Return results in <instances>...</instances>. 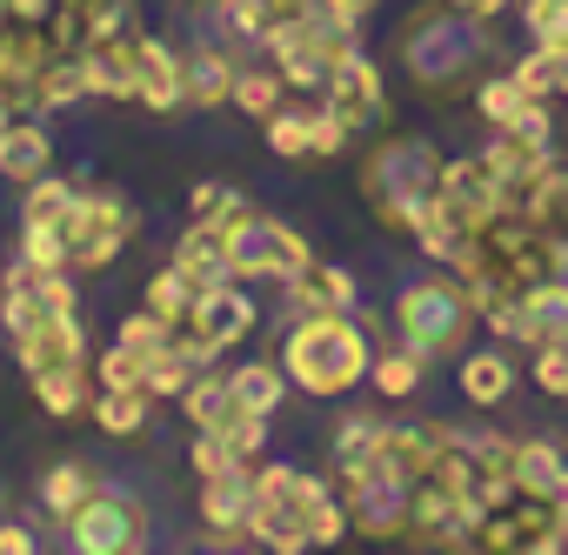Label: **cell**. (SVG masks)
I'll list each match as a JSON object with an SVG mask.
<instances>
[{
	"instance_id": "obj_1",
	"label": "cell",
	"mask_w": 568,
	"mask_h": 555,
	"mask_svg": "<svg viewBox=\"0 0 568 555\" xmlns=\"http://www.w3.org/2000/svg\"><path fill=\"white\" fill-rule=\"evenodd\" d=\"M281 369L308 395H348L368 375V342L348 315H302V329H288Z\"/></svg>"
},
{
	"instance_id": "obj_2",
	"label": "cell",
	"mask_w": 568,
	"mask_h": 555,
	"mask_svg": "<svg viewBox=\"0 0 568 555\" xmlns=\"http://www.w3.org/2000/svg\"><path fill=\"white\" fill-rule=\"evenodd\" d=\"M435 181H442V161L422 148V141H395L382 161H368V201L382 208V221L388 228H415V208L435 194Z\"/></svg>"
},
{
	"instance_id": "obj_3",
	"label": "cell",
	"mask_w": 568,
	"mask_h": 555,
	"mask_svg": "<svg viewBox=\"0 0 568 555\" xmlns=\"http://www.w3.org/2000/svg\"><path fill=\"white\" fill-rule=\"evenodd\" d=\"M61 234H68V268H108L121 254V241L134 234V214H128L121 194L74 188V208L61 214Z\"/></svg>"
},
{
	"instance_id": "obj_4",
	"label": "cell",
	"mask_w": 568,
	"mask_h": 555,
	"mask_svg": "<svg viewBox=\"0 0 568 555\" xmlns=\"http://www.w3.org/2000/svg\"><path fill=\"white\" fill-rule=\"evenodd\" d=\"M395 322H402V342H408L422 362H435V355H448V349L462 342V329H468V289H455V282H422V289L402 295Z\"/></svg>"
},
{
	"instance_id": "obj_5",
	"label": "cell",
	"mask_w": 568,
	"mask_h": 555,
	"mask_svg": "<svg viewBox=\"0 0 568 555\" xmlns=\"http://www.w3.org/2000/svg\"><path fill=\"white\" fill-rule=\"evenodd\" d=\"M308 241L295 228H281V221H261V214H241L227 228V268L234 274H274V282H295V274L308 268Z\"/></svg>"
},
{
	"instance_id": "obj_6",
	"label": "cell",
	"mask_w": 568,
	"mask_h": 555,
	"mask_svg": "<svg viewBox=\"0 0 568 555\" xmlns=\"http://www.w3.org/2000/svg\"><path fill=\"white\" fill-rule=\"evenodd\" d=\"M0 302H8V335H14V342L34 335V329L54 322V315H74L68 274H61V268H34V261H21L8 282H0Z\"/></svg>"
},
{
	"instance_id": "obj_7",
	"label": "cell",
	"mask_w": 568,
	"mask_h": 555,
	"mask_svg": "<svg viewBox=\"0 0 568 555\" xmlns=\"http://www.w3.org/2000/svg\"><path fill=\"white\" fill-rule=\"evenodd\" d=\"M68 522H74V548L81 555H128V548H141V508L128 495H88Z\"/></svg>"
},
{
	"instance_id": "obj_8",
	"label": "cell",
	"mask_w": 568,
	"mask_h": 555,
	"mask_svg": "<svg viewBox=\"0 0 568 555\" xmlns=\"http://www.w3.org/2000/svg\"><path fill=\"white\" fill-rule=\"evenodd\" d=\"M435 201H442L462 228H475V234H481V221H495V214L508 208V201H501V181H495L488 161H442Z\"/></svg>"
},
{
	"instance_id": "obj_9",
	"label": "cell",
	"mask_w": 568,
	"mask_h": 555,
	"mask_svg": "<svg viewBox=\"0 0 568 555\" xmlns=\"http://www.w3.org/2000/svg\"><path fill=\"white\" fill-rule=\"evenodd\" d=\"M187 335H201L214 355H227L247 329H254V302L234 289V282H214V289H201L194 295V309H187V322H181Z\"/></svg>"
},
{
	"instance_id": "obj_10",
	"label": "cell",
	"mask_w": 568,
	"mask_h": 555,
	"mask_svg": "<svg viewBox=\"0 0 568 555\" xmlns=\"http://www.w3.org/2000/svg\"><path fill=\"white\" fill-rule=\"evenodd\" d=\"M328 108L348 121V128H375L382 114H388V94H382V74H375V61H362V54H342L335 68H328Z\"/></svg>"
},
{
	"instance_id": "obj_11",
	"label": "cell",
	"mask_w": 568,
	"mask_h": 555,
	"mask_svg": "<svg viewBox=\"0 0 568 555\" xmlns=\"http://www.w3.org/2000/svg\"><path fill=\"white\" fill-rule=\"evenodd\" d=\"M54 54L61 48H54L48 21H8V28H0V88H8V94H34V81L48 74Z\"/></svg>"
},
{
	"instance_id": "obj_12",
	"label": "cell",
	"mask_w": 568,
	"mask_h": 555,
	"mask_svg": "<svg viewBox=\"0 0 568 555\" xmlns=\"http://www.w3.org/2000/svg\"><path fill=\"white\" fill-rule=\"evenodd\" d=\"M481 161L495 168V181H501V201H508V208H521V201L535 194V181L555 168V161H548V148H535V141H521V134H508V128H495V148H488Z\"/></svg>"
},
{
	"instance_id": "obj_13",
	"label": "cell",
	"mask_w": 568,
	"mask_h": 555,
	"mask_svg": "<svg viewBox=\"0 0 568 555\" xmlns=\"http://www.w3.org/2000/svg\"><path fill=\"white\" fill-rule=\"evenodd\" d=\"M134 101H148V108H161V114L187 101L181 61H174L161 41H148V34H134Z\"/></svg>"
},
{
	"instance_id": "obj_14",
	"label": "cell",
	"mask_w": 568,
	"mask_h": 555,
	"mask_svg": "<svg viewBox=\"0 0 568 555\" xmlns=\"http://www.w3.org/2000/svg\"><path fill=\"white\" fill-rule=\"evenodd\" d=\"M335 468H342V482H362V475H395V468H388V422L355 415V422L335 435Z\"/></svg>"
},
{
	"instance_id": "obj_15",
	"label": "cell",
	"mask_w": 568,
	"mask_h": 555,
	"mask_svg": "<svg viewBox=\"0 0 568 555\" xmlns=\"http://www.w3.org/2000/svg\"><path fill=\"white\" fill-rule=\"evenodd\" d=\"M14 349H21V369H28V375L81 369V322H74V315H54V322H41L34 335H21Z\"/></svg>"
},
{
	"instance_id": "obj_16",
	"label": "cell",
	"mask_w": 568,
	"mask_h": 555,
	"mask_svg": "<svg viewBox=\"0 0 568 555\" xmlns=\"http://www.w3.org/2000/svg\"><path fill=\"white\" fill-rule=\"evenodd\" d=\"M247 508H254V468L234 462L221 475H201V515L214 528H247Z\"/></svg>"
},
{
	"instance_id": "obj_17",
	"label": "cell",
	"mask_w": 568,
	"mask_h": 555,
	"mask_svg": "<svg viewBox=\"0 0 568 555\" xmlns=\"http://www.w3.org/2000/svg\"><path fill=\"white\" fill-rule=\"evenodd\" d=\"M0 174L8 181H41V174H54V141L34 128V121H8L0 128Z\"/></svg>"
},
{
	"instance_id": "obj_18",
	"label": "cell",
	"mask_w": 568,
	"mask_h": 555,
	"mask_svg": "<svg viewBox=\"0 0 568 555\" xmlns=\"http://www.w3.org/2000/svg\"><path fill=\"white\" fill-rule=\"evenodd\" d=\"M174 261L194 274V289H214V282H227V228L221 221H194L187 234H181V248H174Z\"/></svg>"
},
{
	"instance_id": "obj_19",
	"label": "cell",
	"mask_w": 568,
	"mask_h": 555,
	"mask_svg": "<svg viewBox=\"0 0 568 555\" xmlns=\"http://www.w3.org/2000/svg\"><path fill=\"white\" fill-rule=\"evenodd\" d=\"M288 289H295V309H302V315H348V309H355V282H348L342 268H315V261H308Z\"/></svg>"
},
{
	"instance_id": "obj_20",
	"label": "cell",
	"mask_w": 568,
	"mask_h": 555,
	"mask_svg": "<svg viewBox=\"0 0 568 555\" xmlns=\"http://www.w3.org/2000/svg\"><path fill=\"white\" fill-rule=\"evenodd\" d=\"M254 495L308 522V508H315V502H322L328 488H322L315 475H302V468H281V462H267V468H254Z\"/></svg>"
},
{
	"instance_id": "obj_21",
	"label": "cell",
	"mask_w": 568,
	"mask_h": 555,
	"mask_svg": "<svg viewBox=\"0 0 568 555\" xmlns=\"http://www.w3.org/2000/svg\"><path fill=\"white\" fill-rule=\"evenodd\" d=\"M448 435H455V428H388V468H395L402 482H422V475L435 468V455H442Z\"/></svg>"
},
{
	"instance_id": "obj_22",
	"label": "cell",
	"mask_w": 568,
	"mask_h": 555,
	"mask_svg": "<svg viewBox=\"0 0 568 555\" xmlns=\"http://www.w3.org/2000/svg\"><path fill=\"white\" fill-rule=\"evenodd\" d=\"M81 94H94V74H88V54H54L48 61V74L34 81V108H68V101H81Z\"/></svg>"
},
{
	"instance_id": "obj_23",
	"label": "cell",
	"mask_w": 568,
	"mask_h": 555,
	"mask_svg": "<svg viewBox=\"0 0 568 555\" xmlns=\"http://www.w3.org/2000/svg\"><path fill=\"white\" fill-rule=\"evenodd\" d=\"M181 402H187V422H194V428H227V422L241 415L227 375H194V382L181 389Z\"/></svg>"
},
{
	"instance_id": "obj_24",
	"label": "cell",
	"mask_w": 568,
	"mask_h": 555,
	"mask_svg": "<svg viewBox=\"0 0 568 555\" xmlns=\"http://www.w3.org/2000/svg\"><path fill=\"white\" fill-rule=\"evenodd\" d=\"M508 482H521V488H535V495L568 502V468H561V455H555L548 442H515V475H508Z\"/></svg>"
},
{
	"instance_id": "obj_25",
	"label": "cell",
	"mask_w": 568,
	"mask_h": 555,
	"mask_svg": "<svg viewBox=\"0 0 568 555\" xmlns=\"http://www.w3.org/2000/svg\"><path fill=\"white\" fill-rule=\"evenodd\" d=\"M521 214L541 228V234H555V241H568V168L555 161L541 181H535V194L521 201Z\"/></svg>"
},
{
	"instance_id": "obj_26",
	"label": "cell",
	"mask_w": 568,
	"mask_h": 555,
	"mask_svg": "<svg viewBox=\"0 0 568 555\" xmlns=\"http://www.w3.org/2000/svg\"><path fill=\"white\" fill-rule=\"evenodd\" d=\"M181 81H187V101H194V108H214V101L234 94V68H227V54H214V48L187 54V61H181Z\"/></svg>"
},
{
	"instance_id": "obj_27",
	"label": "cell",
	"mask_w": 568,
	"mask_h": 555,
	"mask_svg": "<svg viewBox=\"0 0 568 555\" xmlns=\"http://www.w3.org/2000/svg\"><path fill=\"white\" fill-rule=\"evenodd\" d=\"M234 382V402L247 408V415H274L281 408V389H288V369H274V362H247L241 375H227Z\"/></svg>"
},
{
	"instance_id": "obj_28",
	"label": "cell",
	"mask_w": 568,
	"mask_h": 555,
	"mask_svg": "<svg viewBox=\"0 0 568 555\" xmlns=\"http://www.w3.org/2000/svg\"><path fill=\"white\" fill-rule=\"evenodd\" d=\"M508 389H515L508 355H468V362H462V395H468V402L495 408V402H508Z\"/></svg>"
},
{
	"instance_id": "obj_29",
	"label": "cell",
	"mask_w": 568,
	"mask_h": 555,
	"mask_svg": "<svg viewBox=\"0 0 568 555\" xmlns=\"http://www.w3.org/2000/svg\"><path fill=\"white\" fill-rule=\"evenodd\" d=\"M94 422L108 435H141L148 428V389H101L94 395Z\"/></svg>"
},
{
	"instance_id": "obj_30",
	"label": "cell",
	"mask_w": 568,
	"mask_h": 555,
	"mask_svg": "<svg viewBox=\"0 0 568 555\" xmlns=\"http://www.w3.org/2000/svg\"><path fill=\"white\" fill-rule=\"evenodd\" d=\"M194 295H201V289H194V274H187L181 261H174L168 274H154V282H148V309H154L161 322H174V329L187 322V309H194Z\"/></svg>"
},
{
	"instance_id": "obj_31",
	"label": "cell",
	"mask_w": 568,
	"mask_h": 555,
	"mask_svg": "<svg viewBox=\"0 0 568 555\" xmlns=\"http://www.w3.org/2000/svg\"><path fill=\"white\" fill-rule=\"evenodd\" d=\"M281 88H288V81H281V68H254V74H234V108L241 114H274V101H281Z\"/></svg>"
},
{
	"instance_id": "obj_32",
	"label": "cell",
	"mask_w": 568,
	"mask_h": 555,
	"mask_svg": "<svg viewBox=\"0 0 568 555\" xmlns=\"http://www.w3.org/2000/svg\"><path fill=\"white\" fill-rule=\"evenodd\" d=\"M521 21H528L535 48H555V54H568V0H528V8H521Z\"/></svg>"
},
{
	"instance_id": "obj_33",
	"label": "cell",
	"mask_w": 568,
	"mask_h": 555,
	"mask_svg": "<svg viewBox=\"0 0 568 555\" xmlns=\"http://www.w3.org/2000/svg\"><path fill=\"white\" fill-rule=\"evenodd\" d=\"M94 382H101V389H148V355H134L128 342H114V349L94 362Z\"/></svg>"
},
{
	"instance_id": "obj_34",
	"label": "cell",
	"mask_w": 568,
	"mask_h": 555,
	"mask_svg": "<svg viewBox=\"0 0 568 555\" xmlns=\"http://www.w3.org/2000/svg\"><path fill=\"white\" fill-rule=\"evenodd\" d=\"M34 395H41V408H48V415H74V408L88 402L81 369H48V375H34Z\"/></svg>"
},
{
	"instance_id": "obj_35",
	"label": "cell",
	"mask_w": 568,
	"mask_h": 555,
	"mask_svg": "<svg viewBox=\"0 0 568 555\" xmlns=\"http://www.w3.org/2000/svg\"><path fill=\"white\" fill-rule=\"evenodd\" d=\"M21 261H34V268H68V234H61V221H28Z\"/></svg>"
},
{
	"instance_id": "obj_36",
	"label": "cell",
	"mask_w": 568,
	"mask_h": 555,
	"mask_svg": "<svg viewBox=\"0 0 568 555\" xmlns=\"http://www.w3.org/2000/svg\"><path fill=\"white\" fill-rule=\"evenodd\" d=\"M422 369H428V362H422L415 349H402V355H382V362H375V389H382L388 402H402V395H415Z\"/></svg>"
},
{
	"instance_id": "obj_37",
	"label": "cell",
	"mask_w": 568,
	"mask_h": 555,
	"mask_svg": "<svg viewBox=\"0 0 568 555\" xmlns=\"http://www.w3.org/2000/svg\"><path fill=\"white\" fill-rule=\"evenodd\" d=\"M515 88L535 94V101L555 94V88H561V54H555V48H535L528 61H515Z\"/></svg>"
},
{
	"instance_id": "obj_38",
	"label": "cell",
	"mask_w": 568,
	"mask_h": 555,
	"mask_svg": "<svg viewBox=\"0 0 568 555\" xmlns=\"http://www.w3.org/2000/svg\"><path fill=\"white\" fill-rule=\"evenodd\" d=\"M241 214H247V201H241L227 181H201V188H194V221H221V228H234Z\"/></svg>"
},
{
	"instance_id": "obj_39",
	"label": "cell",
	"mask_w": 568,
	"mask_h": 555,
	"mask_svg": "<svg viewBox=\"0 0 568 555\" xmlns=\"http://www.w3.org/2000/svg\"><path fill=\"white\" fill-rule=\"evenodd\" d=\"M475 101H481V114H488L495 128H515V114H521L535 94H521V88H515V74H508V81H481V94H475Z\"/></svg>"
},
{
	"instance_id": "obj_40",
	"label": "cell",
	"mask_w": 568,
	"mask_h": 555,
	"mask_svg": "<svg viewBox=\"0 0 568 555\" xmlns=\"http://www.w3.org/2000/svg\"><path fill=\"white\" fill-rule=\"evenodd\" d=\"M88 488H94V482H88V468H54V475L41 482V502H48L54 515H74V508L88 502Z\"/></svg>"
},
{
	"instance_id": "obj_41",
	"label": "cell",
	"mask_w": 568,
	"mask_h": 555,
	"mask_svg": "<svg viewBox=\"0 0 568 555\" xmlns=\"http://www.w3.org/2000/svg\"><path fill=\"white\" fill-rule=\"evenodd\" d=\"M267 148H274L281 161L315 154V148H308V114H267Z\"/></svg>"
},
{
	"instance_id": "obj_42",
	"label": "cell",
	"mask_w": 568,
	"mask_h": 555,
	"mask_svg": "<svg viewBox=\"0 0 568 555\" xmlns=\"http://www.w3.org/2000/svg\"><path fill=\"white\" fill-rule=\"evenodd\" d=\"M68 208H74V188L68 181H54V174L28 181V221H61Z\"/></svg>"
},
{
	"instance_id": "obj_43",
	"label": "cell",
	"mask_w": 568,
	"mask_h": 555,
	"mask_svg": "<svg viewBox=\"0 0 568 555\" xmlns=\"http://www.w3.org/2000/svg\"><path fill=\"white\" fill-rule=\"evenodd\" d=\"M535 382H541L548 395H568V335L535 342Z\"/></svg>"
},
{
	"instance_id": "obj_44",
	"label": "cell",
	"mask_w": 568,
	"mask_h": 555,
	"mask_svg": "<svg viewBox=\"0 0 568 555\" xmlns=\"http://www.w3.org/2000/svg\"><path fill=\"white\" fill-rule=\"evenodd\" d=\"M342 535H348V508H342L335 495H322V502L308 508V542L328 548V542H342Z\"/></svg>"
},
{
	"instance_id": "obj_45",
	"label": "cell",
	"mask_w": 568,
	"mask_h": 555,
	"mask_svg": "<svg viewBox=\"0 0 568 555\" xmlns=\"http://www.w3.org/2000/svg\"><path fill=\"white\" fill-rule=\"evenodd\" d=\"M234 462H241V455L227 448V435H214V428L194 435V468H201V475H221V468H234Z\"/></svg>"
},
{
	"instance_id": "obj_46",
	"label": "cell",
	"mask_w": 568,
	"mask_h": 555,
	"mask_svg": "<svg viewBox=\"0 0 568 555\" xmlns=\"http://www.w3.org/2000/svg\"><path fill=\"white\" fill-rule=\"evenodd\" d=\"M342 141H348V121H342L335 108H328V114H308V148H315V154H335Z\"/></svg>"
},
{
	"instance_id": "obj_47",
	"label": "cell",
	"mask_w": 568,
	"mask_h": 555,
	"mask_svg": "<svg viewBox=\"0 0 568 555\" xmlns=\"http://www.w3.org/2000/svg\"><path fill=\"white\" fill-rule=\"evenodd\" d=\"M508 134H521V141H535V148H548V114H541V101H528L521 114H515V128Z\"/></svg>"
},
{
	"instance_id": "obj_48",
	"label": "cell",
	"mask_w": 568,
	"mask_h": 555,
	"mask_svg": "<svg viewBox=\"0 0 568 555\" xmlns=\"http://www.w3.org/2000/svg\"><path fill=\"white\" fill-rule=\"evenodd\" d=\"M41 542H34V528H21V522H0V555H34Z\"/></svg>"
},
{
	"instance_id": "obj_49",
	"label": "cell",
	"mask_w": 568,
	"mask_h": 555,
	"mask_svg": "<svg viewBox=\"0 0 568 555\" xmlns=\"http://www.w3.org/2000/svg\"><path fill=\"white\" fill-rule=\"evenodd\" d=\"M61 0H8V21H54Z\"/></svg>"
},
{
	"instance_id": "obj_50",
	"label": "cell",
	"mask_w": 568,
	"mask_h": 555,
	"mask_svg": "<svg viewBox=\"0 0 568 555\" xmlns=\"http://www.w3.org/2000/svg\"><path fill=\"white\" fill-rule=\"evenodd\" d=\"M254 8H261L267 21H288V14H302V8H308V0H254Z\"/></svg>"
},
{
	"instance_id": "obj_51",
	"label": "cell",
	"mask_w": 568,
	"mask_h": 555,
	"mask_svg": "<svg viewBox=\"0 0 568 555\" xmlns=\"http://www.w3.org/2000/svg\"><path fill=\"white\" fill-rule=\"evenodd\" d=\"M448 8H462V14H481V21H488L495 8H508V0H448Z\"/></svg>"
},
{
	"instance_id": "obj_52",
	"label": "cell",
	"mask_w": 568,
	"mask_h": 555,
	"mask_svg": "<svg viewBox=\"0 0 568 555\" xmlns=\"http://www.w3.org/2000/svg\"><path fill=\"white\" fill-rule=\"evenodd\" d=\"M335 8H342V14H355V21H362V14H368V8H382V0H335Z\"/></svg>"
},
{
	"instance_id": "obj_53",
	"label": "cell",
	"mask_w": 568,
	"mask_h": 555,
	"mask_svg": "<svg viewBox=\"0 0 568 555\" xmlns=\"http://www.w3.org/2000/svg\"><path fill=\"white\" fill-rule=\"evenodd\" d=\"M8 114H14V94H8V88H0V128H8Z\"/></svg>"
},
{
	"instance_id": "obj_54",
	"label": "cell",
	"mask_w": 568,
	"mask_h": 555,
	"mask_svg": "<svg viewBox=\"0 0 568 555\" xmlns=\"http://www.w3.org/2000/svg\"><path fill=\"white\" fill-rule=\"evenodd\" d=\"M561 94H568V54H561Z\"/></svg>"
},
{
	"instance_id": "obj_55",
	"label": "cell",
	"mask_w": 568,
	"mask_h": 555,
	"mask_svg": "<svg viewBox=\"0 0 568 555\" xmlns=\"http://www.w3.org/2000/svg\"><path fill=\"white\" fill-rule=\"evenodd\" d=\"M0 28H8V0H0Z\"/></svg>"
},
{
	"instance_id": "obj_56",
	"label": "cell",
	"mask_w": 568,
	"mask_h": 555,
	"mask_svg": "<svg viewBox=\"0 0 568 555\" xmlns=\"http://www.w3.org/2000/svg\"><path fill=\"white\" fill-rule=\"evenodd\" d=\"M561 548H568V522H561Z\"/></svg>"
},
{
	"instance_id": "obj_57",
	"label": "cell",
	"mask_w": 568,
	"mask_h": 555,
	"mask_svg": "<svg viewBox=\"0 0 568 555\" xmlns=\"http://www.w3.org/2000/svg\"><path fill=\"white\" fill-rule=\"evenodd\" d=\"M561 402H568V395H561Z\"/></svg>"
}]
</instances>
